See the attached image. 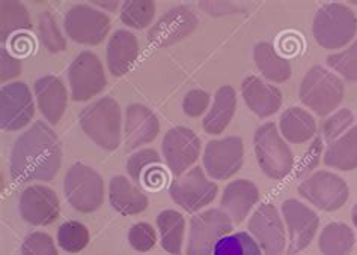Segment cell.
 <instances>
[{
  "instance_id": "1",
  "label": "cell",
  "mask_w": 357,
  "mask_h": 255,
  "mask_svg": "<svg viewBox=\"0 0 357 255\" xmlns=\"http://www.w3.org/2000/svg\"><path fill=\"white\" fill-rule=\"evenodd\" d=\"M62 165L58 134L38 120L15 140L9 156V172L15 182H50Z\"/></svg>"
},
{
  "instance_id": "2",
  "label": "cell",
  "mask_w": 357,
  "mask_h": 255,
  "mask_svg": "<svg viewBox=\"0 0 357 255\" xmlns=\"http://www.w3.org/2000/svg\"><path fill=\"white\" fill-rule=\"evenodd\" d=\"M80 128L98 147L115 150L122 138V111L116 99L105 97L84 107L79 116Z\"/></svg>"
},
{
  "instance_id": "3",
  "label": "cell",
  "mask_w": 357,
  "mask_h": 255,
  "mask_svg": "<svg viewBox=\"0 0 357 255\" xmlns=\"http://www.w3.org/2000/svg\"><path fill=\"white\" fill-rule=\"evenodd\" d=\"M344 97L342 80L324 66H312L300 83V101L319 117L332 115L341 106Z\"/></svg>"
},
{
  "instance_id": "4",
  "label": "cell",
  "mask_w": 357,
  "mask_h": 255,
  "mask_svg": "<svg viewBox=\"0 0 357 255\" xmlns=\"http://www.w3.org/2000/svg\"><path fill=\"white\" fill-rule=\"evenodd\" d=\"M357 33V15L342 3H327L318 9L312 35L315 42L326 50L336 51L349 45Z\"/></svg>"
},
{
  "instance_id": "5",
  "label": "cell",
  "mask_w": 357,
  "mask_h": 255,
  "mask_svg": "<svg viewBox=\"0 0 357 255\" xmlns=\"http://www.w3.org/2000/svg\"><path fill=\"white\" fill-rule=\"evenodd\" d=\"M253 146L261 172L273 181H282L294 168V155L273 122L261 125L253 135Z\"/></svg>"
},
{
  "instance_id": "6",
  "label": "cell",
  "mask_w": 357,
  "mask_h": 255,
  "mask_svg": "<svg viewBox=\"0 0 357 255\" xmlns=\"http://www.w3.org/2000/svg\"><path fill=\"white\" fill-rule=\"evenodd\" d=\"M63 192L74 211L92 213L105 203V181L86 164H74L63 177Z\"/></svg>"
},
{
  "instance_id": "7",
  "label": "cell",
  "mask_w": 357,
  "mask_h": 255,
  "mask_svg": "<svg viewBox=\"0 0 357 255\" xmlns=\"http://www.w3.org/2000/svg\"><path fill=\"white\" fill-rule=\"evenodd\" d=\"M298 195L324 212H336L350 198V188L341 176L331 172H315L298 185Z\"/></svg>"
},
{
  "instance_id": "8",
  "label": "cell",
  "mask_w": 357,
  "mask_h": 255,
  "mask_svg": "<svg viewBox=\"0 0 357 255\" xmlns=\"http://www.w3.org/2000/svg\"><path fill=\"white\" fill-rule=\"evenodd\" d=\"M234 231V221L222 209H208L190 220L185 255H213L220 239Z\"/></svg>"
},
{
  "instance_id": "9",
  "label": "cell",
  "mask_w": 357,
  "mask_h": 255,
  "mask_svg": "<svg viewBox=\"0 0 357 255\" xmlns=\"http://www.w3.org/2000/svg\"><path fill=\"white\" fill-rule=\"evenodd\" d=\"M218 183H214L201 167L185 172L169 186L172 201L189 213L199 212L202 207L211 204L218 197Z\"/></svg>"
},
{
  "instance_id": "10",
  "label": "cell",
  "mask_w": 357,
  "mask_h": 255,
  "mask_svg": "<svg viewBox=\"0 0 357 255\" xmlns=\"http://www.w3.org/2000/svg\"><path fill=\"white\" fill-rule=\"evenodd\" d=\"M243 140L236 135L208 141L202 155L205 173L213 181H228L236 176L243 165Z\"/></svg>"
},
{
  "instance_id": "11",
  "label": "cell",
  "mask_w": 357,
  "mask_h": 255,
  "mask_svg": "<svg viewBox=\"0 0 357 255\" xmlns=\"http://www.w3.org/2000/svg\"><path fill=\"white\" fill-rule=\"evenodd\" d=\"M65 32L70 40L83 45H98L110 32L109 17L89 5H74L65 14Z\"/></svg>"
},
{
  "instance_id": "12",
  "label": "cell",
  "mask_w": 357,
  "mask_h": 255,
  "mask_svg": "<svg viewBox=\"0 0 357 255\" xmlns=\"http://www.w3.org/2000/svg\"><path fill=\"white\" fill-rule=\"evenodd\" d=\"M249 234L261 247L264 255H284L287 248L285 224L273 203H262L253 212L248 224Z\"/></svg>"
},
{
  "instance_id": "13",
  "label": "cell",
  "mask_w": 357,
  "mask_h": 255,
  "mask_svg": "<svg viewBox=\"0 0 357 255\" xmlns=\"http://www.w3.org/2000/svg\"><path fill=\"white\" fill-rule=\"evenodd\" d=\"M68 81L71 99L76 102L89 101L105 90L107 79L98 56L92 51L80 53L70 65Z\"/></svg>"
},
{
  "instance_id": "14",
  "label": "cell",
  "mask_w": 357,
  "mask_h": 255,
  "mask_svg": "<svg viewBox=\"0 0 357 255\" xmlns=\"http://www.w3.org/2000/svg\"><path fill=\"white\" fill-rule=\"evenodd\" d=\"M282 216L288 231L287 255H296L305 251L317 236L319 216L311 207L296 198H289L282 203Z\"/></svg>"
},
{
  "instance_id": "15",
  "label": "cell",
  "mask_w": 357,
  "mask_h": 255,
  "mask_svg": "<svg viewBox=\"0 0 357 255\" xmlns=\"http://www.w3.org/2000/svg\"><path fill=\"white\" fill-rule=\"evenodd\" d=\"M198 24V15L190 6L180 5L171 8L149 29L148 42L157 49L175 45L190 36Z\"/></svg>"
},
{
  "instance_id": "16",
  "label": "cell",
  "mask_w": 357,
  "mask_h": 255,
  "mask_svg": "<svg viewBox=\"0 0 357 255\" xmlns=\"http://www.w3.org/2000/svg\"><path fill=\"white\" fill-rule=\"evenodd\" d=\"M35 102L26 83H9L0 90V126L5 131H20L32 122Z\"/></svg>"
},
{
  "instance_id": "17",
  "label": "cell",
  "mask_w": 357,
  "mask_h": 255,
  "mask_svg": "<svg viewBox=\"0 0 357 255\" xmlns=\"http://www.w3.org/2000/svg\"><path fill=\"white\" fill-rule=\"evenodd\" d=\"M162 150L169 172L180 177L199 159L201 140L192 129L175 126L166 132Z\"/></svg>"
},
{
  "instance_id": "18",
  "label": "cell",
  "mask_w": 357,
  "mask_h": 255,
  "mask_svg": "<svg viewBox=\"0 0 357 255\" xmlns=\"http://www.w3.org/2000/svg\"><path fill=\"white\" fill-rule=\"evenodd\" d=\"M59 197L45 185H31L20 194L18 212L27 224L44 227L53 224L59 216Z\"/></svg>"
},
{
  "instance_id": "19",
  "label": "cell",
  "mask_w": 357,
  "mask_h": 255,
  "mask_svg": "<svg viewBox=\"0 0 357 255\" xmlns=\"http://www.w3.org/2000/svg\"><path fill=\"white\" fill-rule=\"evenodd\" d=\"M160 134L157 116L142 104H131L126 110L124 138L128 149H139L153 143Z\"/></svg>"
},
{
  "instance_id": "20",
  "label": "cell",
  "mask_w": 357,
  "mask_h": 255,
  "mask_svg": "<svg viewBox=\"0 0 357 255\" xmlns=\"http://www.w3.org/2000/svg\"><path fill=\"white\" fill-rule=\"evenodd\" d=\"M35 101L44 119L52 125L59 124L68 104V92L56 75H44L33 84Z\"/></svg>"
},
{
  "instance_id": "21",
  "label": "cell",
  "mask_w": 357,
  "mask_h": 255,
  "mask_svg": "<svg viewBox=\"0 0 357 255\" xmlns=\"http://www.w3.org/2000/svg\"><path fill=\"white\" fill-rule=\"evenodd\" d=\"M241 95L248 108L261 119L276 115L282 107V92L255 75L243 80Z\"/></svg>"
},
{
  "instance_id": "22",
  "label": "cell",
  "mask_w": 357,
  "mask_h": 255,
  "mask_svg": "<svg viewBox=\"0 0 357 255\" xmlns=\"http://www.w3.org/2000/svg\"><path fill=\"white\" fill-rule=\"evenodd\" d=\"M259 198L261 194L255 183L248 179H237L225 186L220 207L229 215L234 224L240 225L248 218L253 207L259 203Z\"/></svg>"
},
{
  "instance_id": "23",
  "label": "cell",
  "mask_w": 357,
  "mask_h": 255,
  "mask_svg": "<svg viewBox=\"0 0 357 255\" xmlns=\"http://www.w3.org/2000/svg\"><path fill=\"white\" fill-rule=\"evenodd\" d=\"M109 201L114 209L124 215L133 216L146 211L148 197L140 186L131 182L126 176L112 177L109 183Z\"/></svg>"
},
{
  "instance_id": "24",
  "label": "cell",
  "mask_w": 357,
  "mask_h": 255,
  "mask_svg": "<svg viewBox=\"0 0 357 255\" xmlns=\"http://www.w3.org/2000/svg\"><path fill=\"white\" fill-rule=\"evenodd\" d=\"M139 58L137 38L128 31H116L107 44V66L112 75L122 77Z\"/></svg>"
},
{
  "instance_id": "25",
  "label": "cell",
  "mask_w": 357,
  "mask_h": 255,
  "mask_svg": "<svg viewBox=\"0 0 357 255\" xmlns=\"http://www.w3.org/2000/svg\"><path fill=\"white\" fill-rule=\"evenodd\" d=\"M237 110V92L232 86H222L218 89L211 107L206 113L202 126L206 134L220 135L231 124Z\"/></svg>"
},
{
  "instance_id": "26",
  "label": "cell",
  "mask_w": 357,
  "mask_h": 255,
  "mask_svg": "<svg viewBox=\"0 0 357 255\" xmlns=\"http://www.w3.org/2000/svg\"><path fill=\"white\" fill-rule=\"evenodd\" d=\"M279 132L289 143L303 145L315 138L317 122L309 111L300 107H289L280 115Z\"/></svg>"
},
{
  "instance_id": "27",
  "label": "cell",
  "mask_w": 357,
  "mask_h": 255,
  "mask_svg": "<svg viewBox=\"0 0 357 255\" xmlns=\"http://www.w3.org/2000/svg\"><path fill=\"white\" fill-rule=\"evenodd\" d=\"M253 62H255L257 69L266 80L271 83H285L291 79L289 62L282 58L276 51L275 45L270 42H259L253 49Z\"/></svg>"
},
{
  "instance_id": "28",
  "label": "cell",
  "mask_w": 357,
  "mask_h": 255,
  "mask_svg": "<svg viewBox=\"0 0 357 255\" xmlns=\"http://www.w3.org/2000/svg\"><path fill=\"white\" fill-rule=\"evenodd\" d=\"M327 167L340 172H353L357 168V126H351L333 143L327 146L323 155Z\"/></svg>"
},
{
  "instance_id": "29",
  "label": "cell",
  "mask_w": 357,
  "mask_h": 255,
  "mask_svg": "<svg viewBox=\"0 0 357 255\" xmlns=\"http://www.w3.org/2000/svg\"><path fill=\"white\" fill-rule=\"evenodd\" d=\"M157 227L162 248L171 255H181L185 236L184 216L172 209L163 211L157 216Z\"/></svg>"
},
{
  "instance_id": "30",
  "label": "cell",
  "mask_w": 357,
  "mask_h": 255,
  "mask_svg": "<svg viewBox=\"0 0 357 255\" xmlns=\"http://www.w3.org/2000/svg\"><path fill=\"white\" fill-rule=\"evenodd\" d=\"M356 243L354 231L344 222L327 224L318 239V249L323 255H349Z\"/></svg>"
},
{
  "instance_id": "31",
  "label": "cell",
  "mask_w": 357,
  "mask_h": 255,
  "mask_svg": "<svg viewBox=\"0 0 357 255\" xmlns=\"http://www.w3.org/2000/svg\"><path fill=\"white\" fill-rule=\"evenodd\" d=\"M31 29V15L23 3L14 2V0L0 2V38H2V42H8V40H11L18 32L22 33Z\"/></svg>"
},
{
  "instance_id": "32",
  "label": "cell",
  "mask_w": 357,
  "mask_h": 255,
  "mask_svg": "<svg viewBox=\"0 0 357 255\" xmlns=\"http://www.w3.org/2000/svg\"><path fill=\"white\" fill-rule=\"evenodd\" d=\"M155 3L151 0H127L121 5V22L131 29L142 31L151 26Z\"/></svg>"
},
{
  "instance_id": "33",
  "label": "cell",
  "mask_w": 357,
  "mask_h": 255,
  "mask_svg": "<svg viewBox=\"0 0 357 255\" xmlns=\"http://www.w3.org/2000/svg\"><path fill=\"white\" fill-rule=\"evenodd\" d=\"M213 255H264L257 240L249 233H231L214 247Z\"/></svg>"
},
{
  "instance_id": "34",
  "label": "cell",
  "mask_w": 357,
  "mask_h": 255,
  "mask_svg": "<svg viewBox=\"0 0 357 255\" xmlns=\"http://www.w3.org/2000/svg\"><path fill=\"white\" fill-rule=\"evenodd\" d=\"M89 230L79 221L63 222L58 230V245L67 252L77 254L88 247Z\"/></svg>"
},
{
  "instance_id": "35",
  "label": "cell",
  "mask_w": 357,
  "mask_h": 255,
  "mask_svg": "<svg viewBox=\"0 0 357 255\" xmlns=\"http://www.w3.org/2000/svg\"><path fill=\"white\" fill-rule=\"evenodd\" d=\"M38 32L43 45L50 53H61L67 49V40L63 38L52 13L45 11L38 15Z\"/></svg>"
},
{
  "instance_id": "36",
  "label": "cell",
  "mask_w": 357,
  "mask_h": 255,
  "mask_svg": "<svg viewBox=\"0 0 357 255\" xmlns=\"http://www.w3.org/2000/svg\"><path fill=\"white\" fill-rule=\"evenodd\" d=\"M328 68H332L345 80L357 83V40L345 50L327 56Z\"/></svg>"
},
{
  "instance_id": "37",
  "label": "cell",
  "mask_w": 357,
  "mask_h": 255,
  "mask_svg": "<svg viewBox=\"0 0 357 255\" xmlns=\"http://www.w3.org/2000/svg\"><path fill=\"white\" fill-rule=\"evenodd\" d=\"M162 163L160 159V155L157 154V150L154 149H140L137 152H135L127 159V173L130 176L131 181H133L136 185L140 183V177H142L144 172L154 164Z\"/></svg>"
},
{
  "instance_id": "38",
  "label": "cell",
  "mask_w": 357,
  "mask_h": 255,
  "mask_svg": "<svg viewBox=\"0 0 357 255\" xmlns=\"http://www.w3.org/2000/svg\"><path fill=\"white\" fill-rule=\"evenodd\" d=\"M354 124V115L349 108H341L326 120L323 126V135L328 145L333 143L335 140L340 138L342 134L351 128Z\"/></svg>"
},
{
  "instance_id": "39",
  "label": "cell",
  "mask_w": 357,
  "mask_h": 255,
  "mask_svg": "<svg viewBox=\"0 0 357 255\" xmlns=\"http://www.w3.org/2000/svg\"><path fill=\"white\" fill-rule=\"evenodd\" d=\"M128 243L137 252L151 251L157 243V231L148 222H137L128 231Z\"/></svg>"
},
{
  "instance_id": "40",
  "label": "cell",
  "mask_w": 357,
  "mask_h": 255,
  "mask_svg": "<svg viewBox=\"0 0 357 255\" xmlns=\"http://www.w3.org/2000/svg\"><path fill=\"white\" fill-rule=\"evenodd\" d=\"M22 255H59L50 234L31 233L22 243Z\"/></svg>"
},
{
  "instance_id": "41",
  "label": "cell",
  "mask_w": 357,
  "mask_h": 255,
  "mask_svg": "<svg viewBox=\"0 0 357 255\" xmlns=\"http://www.w3.org/2000/svg\"><path fill=\"white\" fill-rule=\"evenodd\" d=\"M324 155V140L321 137H315L311 146L306 150V154L300 159L297 165V177H305L311 174L318 167L321 156Z\"/></svg>"
},
{
  "instance_id": "42",
  "label": "cell",
  "mask_w": 357,
  "mask_h": 255,
  "mask_svg": "<svg viewBox=\"0 0 357 255\" xmlns=\"http://www.w3.org/2000/svg\"><path fill=\"white\" fill-rule=\"evenodd\" d=\"M211 97L208 92L202 89L190 90L183 99V111L189 117H199L210 107Z\"/></svg>"
},
{
  "instance_id": "43",
  "label": "cell",
  "mask_w": 357,
  "mask_h": 255,
  "mask_svg": "<svg viewBox=\"0 0 357 255\" xmlns=\"http://www.w3.org/2000/svg\"><path fill=\"white\" fill-rule=\"evenodd\" d=\"M167 181L169 177H167L166 170L162 165V163H158L145 170L142 177H140L139 186L140 185L145 186L148 191H160L167 183Z\"/></svg>"
},
{
  "instance_id": "44",
  "label": "cell",
  "mask_w": 357,
  "mask_h": 255,
  "mask_svg": "<svg viewBox=\"0 0 357 255\" xmlns=\"http://www.w3.org/2000/svg\"><path fill=\"white\" fill-rule=\"evenodd\" d=\"M22 71L23 65L20 59L13 56L6 49L0 50V80H2V83L18 77Z\"/></svg>"
},
{
  "instance_id": "45",
  "label": "cell",
  "mask_w": 357,
  "mask_h": 255,
  "mask_svg": "<svg viewBox=\"0 0 357 255\" xmlns=\"http://www.w3.org/2000/svg\"><path fill=\"white\" fill-rule=\"evenodd\" d=\"M201 11L208 14L210 17H227L231 14H237L244 11V9L234 2H199L198 3Z\"/></svg>"
},
{
  "instance_id": "46",
  "label": "cell",
  "mask_w": 357,
  "mask_h": 255,
  "mask_svg": "<svg viewBox=\"0 0 357 255\" xmlns=\"http://www.w3.org/2000/svg\"><path fill=\"white\" fill-rule=\"evenodd\" d=\"M32 38L24 33H20L11 38V50L17 54H27L33 50V41Z\"/></svg>"
},
{
  "instance_id": "47",
  "label": "cell",
  "mask_w": 357,
  "mask_h": 255,
  "mask_svg": "<svg viewBox=\"0 0 357 255\" xmlns=\"http://www.w3.org/2000/svg\"><path fill=\"white\" fill-rule=\"evenodd\" d=\"M119 3L121 2H116V0H114V2H92L93 6L101 8V9H105V11H110V13L116 11V9L119 8Z\"/></svg>"
},
{
  "instance_id": "48",
  "label": "cell",
  "mask_w": 357,
  "mask_h": 255,
  "mask_svg": "<svg viewBox=\"0 0 357 255\" xmlns=\"http://www.w3.org/2000/svg\"><path fill=\"white\" fill-rule=\"evenodd\" d=\"M351 221H353L354 227L357 229V203L353 206V211H351Z\"/></svg>"
},
{
  "instance_id": "49",
  "label": "cell",
  "mask_w": 357,
  "mask_h": 255,
  "mask_svg": "<svg viewBox=\"0 0 357 255\" xmlns=\"http://www.w3.org/2000/svg\"><path fill=\"white\" fill-rule=\"evenodd\" d=\"M353 3H356V5H357V2H353Z\"/></svg>"
}]
</instances>
